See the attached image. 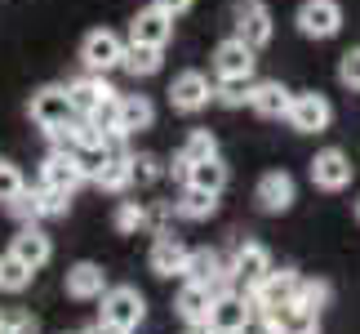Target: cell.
I'll list each match as a JSON object with an SVG mask.
<instances>
[{
    "instance_id": "obj_6",
    "label": "cell",
    "mask_w": 360,
    "mask_h": 334,
    "mask_svg": "<svg viewBox=\"0 0 360 334\" xmlns=\"http://www.w3.org/2000/svg\"><path fill=\"white\" fill-rule=\"evenodd\" d=\"M276 36L271 9L262 0H236V40H245L249 49H267Z\"/></svg>"
},
{
    "instance_id": "obj_5",
    "label": "cell",
    "mask_w": 360,
    "mask_h": 334,
    "mask_svg": "<svg viewBox=\"0 0 360 334\" xmlns=\"http://www.w3.org/2000/svg\"><path fill=\"white\" fill-rule=\"evenodd\" d=\"M120 54H124V40L112 32V27H98V32H89L80 40V63H85V72L107 76L112 67H120Z\"/></svg>"
},
{
    "instance_id": "obj_45",
    "label": "cell",
    "mask_w": 360,
    "mask_h": 334,
    "mask_svg": "<svg viewBox=\"0 0 360 334\" xmlns=\"http://www.w3.org/2000/svg\"><path fill=\"white\" fill-rule=\"evenodd\" d=\"M356 218H360V201H356Z\"/></svg>"
},
{
    "instance_id": "obj_35",
    "label": "cell",
    "mask_w": 360,
    "mask_h": 334,
    "mask_svg": "<svg viewBox=\"0 0 360 334\" xmlns=\"http://www.w3.org/2000/svg\"><path fill=\"white\" fill-rule=\"evenodd\" d=\"M214 99L223 107H240L249 99V80H223V85H214Z\"/></svg>"
},
{
    "instance_id": "obj_44",
    "label": "cell",
    "mask_w": 360,
    "mask_h": 334,
    "mask_svg": "<svg viewBox=\"0 0 360 334\" xmlns=\"http://www.w3.org/2000/svg\"><path fill=\"white\" fill-rule=\"evenodd\" d=\"M0 334H9V330H5V321H0Z\"/></svg>"
},
{
    "instance_id": "obj_3",
    "label": "cell",
    "mask_w": 360,
    "mask_h": 334,
    "mask_svg": "<svg viewBox=\"0 0 360 334\" xmlns=\"http://www.w3.org/2000/svg\"><path fill=\"white\" fill-rule=\"evenodd\" d=\"M27 111H32V120H36L45 134L63 130V125L76 116V111H72V99H67V85H45V89H36L32 103H27Z\"/></svg>"
},
{
    "instance_id": "obj_36",
    "label": "cell",
    "mask_w": 360,
    "mask_h": 334,
    "mask_svg": "<svg viewBox=\"0 0 360 334\" xmlns=\"http://www.w3.org/2000/svg\"><path fill=\"white\" fill-rule=\"evenodd\" d=\"M22 174H18V165H9V161H0V201H13L22 192Z\"/></svg>"
},
{
    "instance_id": "obj_4",
    "label": "cell",
    "mask_w": 360,
    "mask_h": 334,
    "mask_svg": "<svg viewBox=\"0 0 360 334\" xmlns=\"http://www.w3.org/2000/svg\"><path fill=\"white\" fill-rule=\"evenodd\" d=\"M294 295H298V272H289V268L276 272V268H271L245 299H249V308H254V312H271V308L294 303Z\"/></svg>"
},
{
    "instance_id": "obj_1",
    "label": "cell",
    "mask_w": 360,
    "mask_h": 334,
    "mask_svg": "<svg viewBox=\"0 0 360 334\" xmlns=\"http://www.w3.org/2000/svg\"><path fill=\"white\" fill-rule=\"evenodd\" d=\"M143 316H147V299L138 295L134 285L103 290V326L129 334V330H138V321H143Z\"/></svg>"
},
{
    "instance_id": "obj_33",
    "label": "cell",
    "mask_w": 360,
    "mask_h": 334,
    "mask_svg": "<svg viewBox=\"0 0 360 334\" xmlns=\"http://www.w3.org/2000/svg\"><path fill=\"white\" fill-rule=\"evenodd\" d=\"M32 285V268H22L13 254L0 259V290H9V295H22V290Z\"/></svg>"
},
{
    "instance_id": "obj_13",
    "label": "cell",
    "mask_w": 360,
    "mask_h": 334,
    "mask_svg": "<svg viewBox=\"0 0 360 334\" xmlns=\"http://www.w3.org/2000/svg\"><path fill=\"white\" fill-rule=\"evenodd\" d=\"M294 197H298V183H294V174H285V170H267L254 187V201L267 214H285L289 205H294Z\"/></svg>"
},
{
    "instance_id": "obj_11",
    "label": "cell",
    "mask_w": 360,
    "mask_h": 334,
    "mask_svg": "<svg viewBox=\"0 0 360 334\" xmlns=\"http://www.w3.org/2000/svg\"><path fill=\"white\" fill-rule=\"evenodd\" d=\"M169 103L174 111H187V116H196V111H205L214 103V85L205 72H178L174 85H169Z\"/></svg>"
},
{
    "instance_id": "obj_21",
    "label": "cell",
    "mask_w": 360,
    "mask_h": 334,
    "mask_svg": "<svg viewBox=\"0 0 360 334\" xmlns=\"http://www.w3.org/2000/svg\"><path fill=\"white\" fill-rule=\"evenodd\" d=\"M103 290H107V272L98 268V263H76V268L67 272V295L80 299V303L103 299Z\"/></svg>"
},
{
    "instance_id": "obj_14",
    "label": "cell",
    "mask_w": 360,
    "mask_h": 334,
    "mask_svg": "<svg viewBox=\"0 0 360 334\" xmlns=\"http://www.w3.org/2000/svg\"><path fill=\"white\" fill-rule=\"evenodd\" d=\"M67 99H72V111L76 116H94L103 103H112L116 99V89L107 85V76H98V72H85L80 80H72L67 85Z\"/></svg>"
},
{
    "instance_id": "obj_18",
    "label": "cell",
    "mask_w": 360,
    "mask_h": 334,
    "mask_svg": "<svg viewBox=\"0 0 360 334\" xmlns=\"http://www.w3.org/2000/svg\"><path fill=\"white\" fill-rule=\"evenodd\" d=\"M249 316H254V308H249V299L240 295V290H231V295H214V303H210V321L218 334L223 330H245L249 326Z\"/></svg>"
},
{
    "instance_id": "obj_29",
    "label": "cell",
    "mask_w": 360,
    "mask_h": 334,
    "mask_svg": "<svg viewBox=\"0 0 360 334\" xmlns=\"http://www.w3.org/2000/svg\"><path fill=\"white\" fill-rule=\"evenodd\" d=\"M214 210H218V197H214V192H200V187H187L183 197L174 201V214H183V218H191V223L210 218Z\"/></svg>"
},
{
    "instance_id": "obj_22",
    "label": "cell",
    "mask_w": 360,
    "mask_h": 334,
    "mask_svg": "<svg viewBox=\"0 0 360 334\" xmlns=\"http://www.w3.org/2000/svg\"><path fill=\"white\" fill-rule=\"evenodd\" d=\"M183 263H187V245L178 236L160 232L156 245H151V272L156 276H183Z\"/></svg>"
},
{
    "instance_id": "obj_16",
    "label": "cell",
    "mask_w": 360,
    "mask_h": 334,
    "mask_svg": "<svg viewBox=\"0 0 360 334\" xmlns=\"http://www.w3.org/2000/svg\"><path fill=\"white\" fill-rule=\"evenodd\" d=\"M9 254L18 259L22 268H32V272H36V268H45V263L53 259V241L36 228V223H22V232L9 241Z\"/></svg>"
},
{
    "instance_id": "obj_28",
    "label": "cell",
    "mask_w": 360,
    "mask_h": 334,
    "mask_svg": "<svg viewBox=\"0 0 360 334\" xmlns=\"http://www.w3.org/2000/svg\"><path fill=\"white\" fill-rule=\"evenodd\" d=\"M210 303H214V290L200 285V281H187L178 290V316H183V321H205V316H210Z\"/></svg>"
},
{
    "instance_id": "obj_2",
    "label": "cell",
    "mask_w": 360,
    "mask_h": 334,
    "mask_svg": "<svg viewBox=\"0 0 360 334\" xmlns=\"http://www.w3.org/2000/svg\"><path fill=\"white\" fill-rule=\"evenodd\" d=\"M294 23L307 40H334L342 32V5L338 0H302Z\"/></svg>"
},
{
    "instance_id": "obj_15",
    "label": "cell",
    "mask_w": 360,
    "mask_h": 334,
    "mask_svg": "<svg viewBox=\"0 0 360 334\" xmlns=\"http://www.w3.org/2000/svg\"><path fill=\"white\" fill-rule=\"evenodd\" d=\"M311 183L321 187V192H342L352 183V161H347V151H338V147H325V151H316V161H311Z\"/></svg>"
},
{
    "instance_id": "obj_26",
    "label": "cell",
    "mask_w": 360,
    "mask_h": 334,
    "mask_svg": "<svg viewBox=\"0 0 360 334\" xmlns=\"http://www.w3.org/2000/svg\"><path fill=\"white\" fill-rule=\"evenodd\" d=\"M187 187H200V192H223L227 187V165H223V156H210V161H196V165H187Z\"/></svg>"
},
{
    "instance_id": "obj_41",
    "label": "cell",
    "mask_w": 360,
    "mask_h": 334,
    "mask_svg": "<svg viewBox=\"0 0 360 334\" xmlns=\"http://www.w3.org/2000/svg\"><path fill=\"white\" fill-rule=\"evenodd\" d=\"M240 334H276V330H271L267 321H254V316H249V326H245Z\"/></svg>"
},
{
    "instance_id": "obj_39",
    "label": "cell",
    "mask_w": 360,
    "mask_h": 334,
    "mask_svg": "<svg viewBox=\"0 0 360 334\" xmlns=\"http://www.w3.org/2000/svg\"><path fill=\"white\" fill-rule=\"evenodd\" d=\"M0 321H5L9 334H40L36 316H27V312H9V316H0Z\"/></svg>"
},
{
    "instance_id": "obj_42",
    "label": "cell",
    "mask_w": 360,
    "mask_h": 334,
    "mask_svg": "<svg viewBox=\"0 0 360 334\" xmlns=\"http://www.w3.org/2000/svg\"><path fill=\"white\" fill-rule=\"evenodd\" d=\"M187 334H218L210 321H187Z\"/></svg>"
},
{
    "instance_id": "obj_46",
    "label": "cell",
    "mask_w": 360,
    "mask_h": 334,
    "mask_svg": "<svg viewBox=\"0 0 360 334\" xmlns=\"http://www.w3.org/2000/svg\"><path fill=\"white\" fill-rule=\"evenodd\" d=\"M0 316H5V312H0Z\"/></svg>"
},
{
    "instance_id": "obj_20",
    "label": "cell",
    "mask_w": 360,
    "mask_h": 334,
    "mask_svg": "<svg viewBox=\"0 0 360 334\" xmlns=\"http://www.w3.org/2000/svg\"><path fill=\"white\" fill-rule=\"evenodd\" d=\"M262 321H267L276 334H321V316L298 308V303H285V308L262 312Z\"/></svg>"
},
{
    "instance_id": "obj_32",
    "label": "cell",
    "mask_w": 360,
    "mask_h": 334,
    "mask_svg": "<svg viewBox=\"0 0 360 334\" xmlns=\"http://www.w3.org/2000/svg\"><path fill=\"white\" fill-rule=\"evenodd\" d=\"M329 299H334V290H329V281H302V276H298V295H294V303H298V308H307V312H321Z\"/></svg>"
},
{
    "instance_id": "obj_27",
    "label": "cell",
    "mask_w": 360,
    "mask_h": 334,
    "mask_svg": "<svg viewBox=\"0 0 360 334\" xmlns=\"http://www.w3.org/2000/svg\"><path fill=\"white\" fill-rule=\"evenodd\" d=\"M223 272L227 268H223V259H218V249H187V263H183V276H187V281L214 285Z\"/></svg>"
},
{
    "instance_id": "obj_17",
    "label": "cell",
    "mask_w": 360,
    "mask_h": 334,
    "mask_svg": "<svg viewBox=\"0 0 360 334\" xmlns=\"http://www.w3.org/2000/svg\"><path fill=\"white\" fill-rule=\"evenodd\" d=\"M289 99H294V94H289L281 80H249V99L245 103L254 107L262 120H285Z\"/></svg>"
},
{
    "instance_id": "obj_37",
    "label": "cell",
    "mask_w": 360,
    "mask_h": 334,
    "mask_svg": "<svg viewBox=\"0 0 360 334\" xmlns=\"http://www.w3.org/2000/svg\"><path fill=\"white\" fill-rule=\"evenodd\" d=\"M338 80L347 89H360V45L342 54V63H338Z\"/></svg>"
},
{
    "instance_id": "obj_43",
    "label": "cell",
    "mask_w": 360,
    "mask_h": 334,
    "mask_svg": "<svg viewBox=\"0 0 360 334\" xmlns=\"http://www.w3.org/2000/svg\"><path fill=\"white\" fill-rule=\"evenodd\" d=\"M80 334H120V330H112V326H103V321H98V326H89V330H80Z\"/></svg>"
},
{
    "instance_id": "obj_38",
    "label": "cell",
    "mask_w": 360,
    "mask_h": 334,
    "mask_svg": "<svg viewBox=\"0 0 360 334\" xmlns=\"http://www.w3.org/2000/svg\"><path fill=\"white\" fill-rule=\"evenodd\" d=\"M5 205H9V214L22 218V223H36V218H40V214H36V201H32V192H27V187H22L13 201H5Z\"/></svg>"
},
{
    "instance_id": "obj_12",
    "label": "cell",
    "mask_w": 360,
    "mask_h": 334,
    "mask_svg": "<svg viewBox=\"0 0 360 334\" xmlns=\"http://www.w3.org/2000/svg\"><path fill=\"white\" fill-rule=\"evenodd\" d=\"M169 36H174V18L165 9H156V5L138 9L129 18V45H156V49H165Z\"/></svg>"
},
{
    "instance_id": "obj_10",
    "label": "cell",
    "mask_w": 360,
    "mask_h": 334,
    "mask_svg": "<svg viewBox=\"0 0 360 334\" xmlns=\"http://www.w3.org/2000/svg\"><path fill=\"white\" fill-rule=\"evenodd\" d=\"M40 183L45 187H58V192H72L85 183V170H80V156L72 147H53L49 156H45V165H40Z\"/></svg>"
},
{
    "instance_id": "obj_8",
    "label": "cell",
    "mask_w": 360,
    "mask_h": 334,
    "mask_svg": "<svg viewBox=\"0 0 360 334\" xmlns=\"http://www.w3.org/2000/svg\"><path fill=\"white\" fill-rule=\"evenodd\" d=\"M254 67H258V49H249L245 40H236V36H227L223 45L214 49L218 80H254Z\"/></svg>"
},
{
    "instance_id": "obj_9",
    "label": "cell",
    "mask_w": 360,
    "mask_h": 334,
    "mask_svg": "<svg viewBox=\"0 0 360 334\" xmlns=\"http://www.w3.org/2000/svg\"><path fill=\"white\" fill-rule=\"evenodd\" d=\"M271 272V254H267V245H258V241H245L240 249H236V259H231V268H227V276H231V285L236 290H254L262 276Z\"/></svg>"
},
{
    "instance_id": "obj_7",
    "label": "cell",
    "mask_w": 360,
    "mask_h": 334,
    "mask_svg": "<svg viewBox=\"0 0 360 334\" xmlns=\"http://www.w3.org/2000/svg\"><path fill=\"white\" fill-rule=\"evenodd\" d=\"M285 120L294 125L298 134H325L329 120H334V107H329L325 94H294V99H289Z\"/></svg>"
},
{
    "instance_id": "obj_34",
    "label": "cell",
    "mask_w": 360,
    "mask_h": 334,
    "mask_svg": "<svg viewBox=\"0 0 360 334\" xmlns=\"http://www.w3.org/2000/svg\"><path fill=\"white\" fill-rule=\"evenodd\" d=\"M138 228H147V210L138 201H120L116 205V232H138Z\"/></svg>"
},
{
    "instance_id": "obj_23",
    "label": "cell",
    "mask_w": 360,
    "mask_h": 334,
    "mask_svg": "<svg viewBox=\"0 0 360 334\" xmlns=\"http://www.w3.org/2000/svg\"><path fill=\"white\" fill-rule=\"evenodd\" d=\"M103 192H124L129 187V151H103L98 170L89 174Z\"/></svg>"
},
{
    "instance_id": "obj_30",
    "label": "cell",
    "mask_w": 360,
    "mask_h": 334,
    "mask_svg": "<svg viewBox=\"0 0 360 334\" xmlns=\"http://www.w3.org/2000/svg\"><path fill=\"white\" fill-rule=\"evenodd\" d=\"M160 161L151 151H129V187H151L160 178Z\"/></svg>"
},
{
    "instance_id": "obj_19",
    "label": "cell",
    "mask_w": 360,
    "mask_h": 334,
    "mask_svg": "<svg viewBox=\"0 0 360 334\" xmlns=\"http://www.w3.org/2000/svg\"><path fill=\"white\" fill-rule=\"evenodd\" d=\"M156 120V107H151L147 94H116V130L120 134H143Z\"/></svg>"
},
{
    "instance_id": "obj_25",
    "label": "cell",
    "mask_w": 360,
    "mask_h": 334,
    "mask_svg": "<svg viewBox=\"0 0 360 334\" xmlns=\"http://www.w3.org/2000/svg\"><path fill=\"white\" fill-rule=\"evenodd\" d=\"M210 156H218V138H214L210 130H191L187 143H183V151L174 156V174H187V165L210 161Z\"/></svg>"
},
{
    "instance_id": "obj_24",
    "label": "cell",
    "mask_w": 360,
    "mask_h": 334,
    "mask_svg": "<svg viewBox=\"0 0 360 334\" xmlns=\"http://www.w3.org/2000/svg\"><path fill=\"white\" fill-rule=\"evenodd\" d=\"M120 67H124L134 80H147V76H156L160 67H165V49H156V45H124Z\"/></svg>"
},
{
    "instance_id": "obj_31",
    "label": "cell",
    "mask_w": 360,
    "mask_h": 334,
    "mask_svg": "<svg viewBox=\"0 0 360 334\" xmlns=\"http://www.w3.org/2000/svg\"><path fill=\"white\" fill-rule=\"evenodd\" d=\"M32 201H36V214H40V218H63V214H67V201H72V197H67V192H58V187H45V183H40V187H32Z\"/></svg>"
},
{
    "instance_id": "obj_40",
    "label": "cell",
    "mask_w": 360,
    "mask_h": 334,
    "mask_svg": "<svg viewBox=\"0 0 360 334\" xmlns=\"http://www.w3.org/2000/svg\"><path fill=\"white\" fill-rule=\"evenodd\" d=\"M151 5H156V9H165L169 18H178V13H187L191 5H196V0H151Z\"/></svg>"
}]
</instances>
